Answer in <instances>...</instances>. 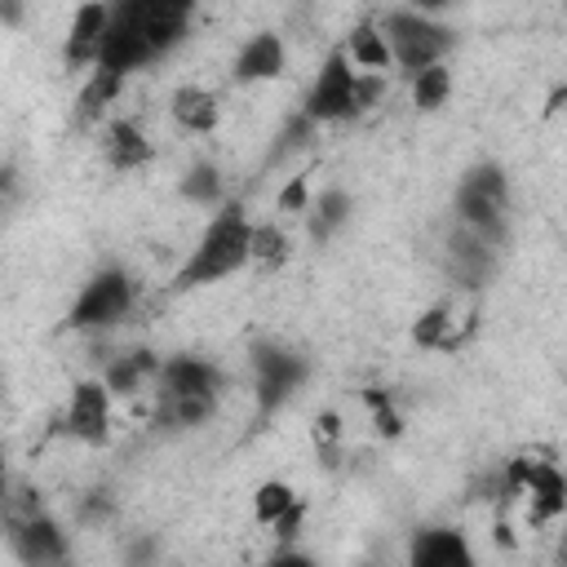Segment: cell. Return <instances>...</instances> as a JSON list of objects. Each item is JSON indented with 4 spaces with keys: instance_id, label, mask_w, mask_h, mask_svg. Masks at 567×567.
<instances>
[{
    "instance_id": "12",
    "label": "cell",
    "mask_w": 567,
    "mask_h": 567,
    "mask_svg": "<svg viewBox=\"0 0 567 567\" xmlns=\"http://www.w3.org/2000/svg\"><path fill=\"white\" fill-rule=\"evenodd\" d=\"M226 390V372L213 363V359H199V354H173L159 363V377H155V394H208V399H221Z\"/></svg>"
},
{
    "instance_id": "37",
    "label": "cell",
    "mask_w": 567,
    "mask_h": 567,
    "mask_svg": "<svg viewBox=\"0 0 567 567\" xmlns=\"http://www.w3.org/2000/svg\"><path fill=\"white\" fill-rule=\"evenodd\" d=\"M554 106H558V111H567V89H563V93L554 97Z\"/></svg>"
},
{
    "instance_id": "26",
    "label": "cell",
    "mask_w": 567,
    "mask_h": 567,
    "mask_svg": "<svg viewBox=\"0 0 567 567\" xmlns=\"http://www.w3.org/2000/svg\"><path fill=\"white\" fill-rule=\"evenodd\" d=\"M452 310L447 306H430L412 319V341L421 350H456V332H452Z\"/></svg>"
},
{
    "instance_id": "21",
    "label": "cell",
    "mask_w": 567,
    "mask_h": 567,
    "mask_svg": "<svg viewBox=\"0 0 567 567\" xmlns=\"http://www.w3.org/2000/svg\"><path fill=\"white\" fill-rule=\"evenodd\" d=\"M341 49L350 53V62H354L359 71H390V66H394V58H390V40H385L381 22H372V18L354 22Z\"/></svg>"
},
{
    "instance_id": "16",
    "label": "cell",
    "mask_w": 567,
    "mask_h": 567,
    "mask_svg": "<svg viewBox=\"0 0 567 567\" xmlns=\"http://www.w3.org/2000/svg\"><path fill=\"white\" fill-rule=\"evenodd\" d=\"M102 155L115 173H128V168H146L155 159V146L137 120H111L102 133Z\"/></svg>"
},
{
    "instance_id": "9",
    "label": "cell",
    "mask_w": 567,
    "mask_h": 567,
    "mask_svg": "<svg viewBox=\"0 0 567 567\" xmlns=\"http://www.w3.org/2000/svg\"><path fill=\"white\" fill-rule=\"evenodd\" d=\"M4 532H9V549L27 567H58V563L71 558V540H66L62 523L49 509H40L31 518H18V523H4Z\"/></svg>"
},
{
    "instance_id": "17",
    "label": "cell",
    "mask_w": 567,
    "mask_h": 567,
    "mask_svg": "<svg viewBox=\"0 0 567 567\" xmlns=\"http://www.w3.org/2000/svg\"><path fill=\"white\" fill-rule=\"evenodd\" d=\"M159 363H164V359H159L155 350H124V354H111V359H106L102 381L111 385L115 399H128V394H137L146 381L159 377Z\"/></svg>"
},
{
    "instance_id": "29",
    "label": "cell",
    "mask_w": 567,
    "mask_h": 567,
    "mask_svg": "<svg viewBox=\"0 0 567 567\" xmlns=\"http://www.w3.org/2000/svg\"><path fill=\"white\" fill-rule=\"evenodd\" d=\"M337 443H341V416L319 412L315 416V452L323 456V465H337Z\"/></svg>"
},
{
    "instance_id": "20",
    "label": "cell",
    "mask_w": 567,
    "mask_h": 567,
    "mask_svg": "<svg viewBox=\"0 0 567 567\" xmlns=\"http://www.w3.org/2000/svg\"><path fill=\"white\" fill-rule=\"evenodd\" d=\"M221 399L208 394H155V425L159 430H199Z\"/></svg>"
},
{
    "instance_id": "14",
    "label": "cell",
    "mask_w": 567,
    "mask_h": 567,
    "mask_svg": "<svg viewBox=\"0 0 567 567\" xmlns=\"http://www.w3.org/2000/svg\"><path fill=\"white\" fill-rule=\"evenodd\" d=\"M284 62H288V49H284V35L275 31H257L239 44L235 62H230V80L235 84H266V80H279L284 75Z\"/></svg>"
},
{
    "instance_id": "18",
    "label": "cell",
    "mask_w": 567,
    "mask_h": 567,
    "mask_svg": "<svg viewBox=\"0 0 567 567\" xmlns=\"http://www.w3.org/2000/svg\"><path fill=\"white\" fill-rule=\"evenodd\" d=\"M173 120H177V128H186V133H213L217 124H221V102H217V93L213 89H204V84H182L177 93H173Z\"/></svg>"
},
{
    "instance_id": "25",
    "label": "cell",
    "mask_w": 567,
    "mask_h": 567,
    "mask_svg": "<svg viewBox=\"0 0 567 567\" xmlns=\"http://www.w3.org/2000/svg\"><path fill=\"white\" fill-rule=\"evenodd\" d=\"M248 257H252V266L275 270V266H284V261L292 257V239L284 235V226H279V221H252Z\"/></svg>"
},
{
    "instance_id": "6",
    "label": "cell",
    "mask_w": 567,
    "mask_h": 567,
    "mask_svg": "<svg viewBox=\"0 0 567 567\" xmlns=\"http://www.w3.org/2000/svg\"><path fill=\"white\" fill-rule=\"evenodd\" d=\"M133 301H137L133 275H128L124 266H97V270L84 279L80 297L71 301L62 328H66V332H106V328H115V323L128 319Z\"/></svg>"
},
{
    "instance_id": "3",
    "label": "cell",
    "mask_w": 567,
    "mask_h": 567,
    "mask_svg": "<svg viewBox=\"0 0 567 567\" xmlns=\"http://www.w3.org/2000/svg\"><path fill=\"white\" fill-rule=\"evenodd\" d=\"M509 208H514V190H509V173L496 159H478L456 177L452 190V217L461 226H470L474 235H483L492 248L509 244Z\"/></svg>"
},
{
    "instance_id": "23",
    "label": "cell",
    "mask_w": 567,
    "mask_h": 567,
    "mask_svg": "<svg viewBox=\"0 0 567 567\" xmlns=\"http://www.w3.org/2000/svg\"><path fill=\"white\" fill-rule=\"evenodd\" d=\"M408 89H412V106L425 115V111H443L447 97H452V71L447 62H434L416 75H408Z\"/></svg>"
},
{
    "instance_id": "7",
    "label": "cell",
    "mask_w": 567,
    "mask_h": 567,
    "mask_svg": "<svg viewBox=\"0 0 567 567\" xmlns=\"http://www.w3.org/2000/svg\"><path fill=\"white\" fill-rule=\"evenodd\" d=\"M359 66L350 62V53L337 44L328 58H323V66L315 71V80H310V89H306V97H301V106L297 111H306L319 128L323 124H346V120H354V115H363V106H359Z\"/></svg>"
},
{
    "instance_id": "24",
    "label": "cell",
    "mask_w": 567,
    "mask_h": 567,
    "mask_svg": "<svg viewBox=\"0 0 567 567\" xmlns=\"http://www.w3.org/2000/svg\"><path fill=\"white\" fill-rule=\"evenodd\" d=\"M124 80H128V75H120V71L93 66L89 80H84V89H80V120H97V115L115 102V93L124 89Z\"/></svg>"
},
{
    "instance_id": "32",
    "label": "cell",
    "mask_w": 567,
    "mask_h": 567,
    "mask_svg": "<svg viewBox=\"0 0 567 567\" xmlns=\"http://www.w3.org/2000/svg\"><path fill=\"white\" fill-rule=\"evenodd\" d=\"M111 514H115L111 492H89V496L80 501V518H84V523H106Z\"/></svg>"
},
{
    "instance_id": "1",
    "label": "cell",
    "mask_w": 567,
    "mask_h": 567,
    "mask_svg": "<svg viewBox=\"0 0 567 567\" xmlns=\"http://www.w3.org/2000/svg\"><path fill=\"white\" fill-rule=\"evenodd\" d=\"M195 4L199 0H111V27L97 66L133 75L159 62L186 40L195 22Z\"/></svg>"
},
{
    "instance_id": "4",
    "label": "cell",
    "mask_w": 567,
    "mask_h": 567,
    "mask_svg": "<svg viewBox=\"0 0 567 567\" xmlns=\"http://www.w3.org/2000/svg\"><path fill=\"white\" fill-rule=\"evenodd\" d=\"M381 31L390 40V58L403 75H416L434 62H447V53L456 49V31L434 18V13H421V9H390L381 13Z\"/></svg>"
},
{
    "instance_id": "13",
    "label": "cell",
    "mask_w": 567,
    "mask_h": 567,
    "mask_svg": "<svg viewBox=\"0 0 567 567\" xmlns=\"http://www.w3.org/2000/svg\"><path fill=\"white\" fill-rule=\"evenodd\" d=\"M443 257H447V270H452V279H456L461 288H478V284L492 275V266H496V248H492L483 235H474L470 226H461V221L447 230Z\"/></svg>"
},
{
    "instance_id": "34",
    "label": "cell",
    "mask_w": 567,
    "mask_h": 567,
    "mask_svg": "<svg viewBox=\"0 0 567 567\" xmlns=\"http://www.w3.org/2000/svg\"><path fill=\"white\" fill-rule=\"evenodd\" d=\"M270 563H310V554H301V549H292L288 540H279V549L270 554Z\"/></svg>"
},
{
    "instance_id": "27",
    "label": "cell",
    "mask_w": 567,
    "mask_h": 567,
    "mask_svg": "<svg viewBox=\"0 0 567 567\" xmlns=\"http://www.w3.org/2000/svg\"><path fill=\"white\" fill-rule=\"evenodd\" d=\"M297 505V492H292V483H284V478H266V483H257V492H252V518L257 523H279L288 509Z\"/></svg>"
},
{
    "instance_id": "28",
    "label": "cell",
    "mask_w": 567,
    "mask_h": 567,
    "mask_svg": "<svg viewBox=\"0 0 567 567\" xmlns=\"http://www.w3.org/2000/svg\"><path fill=\"white\" fill-rule=\"evenodd\" d=\"M315 133H319V124H315L306 111H292V115H288V124L279 128L275 146H270V164H279V159H284V155H292L297 146H306Z\"/></svg>"
},
{
    "instance_id": "2",
    "label": "cell",
    "mask_w": 567,
    "mask_h": 567,
    "mask_svg": "<svg viewBox=\"0 0 567 567\" xmlns=\"http://www.w3.org/2000/svg\"><path fill=\"white\" fill-rule=\"evenodd\" d=\"M248 244H252V217L244 213L239 199H226L221 208H213L208 226L199 230L195 248L186 252V261L177 266L173 275V292H195V288H213L230 275H239L252 257H248Z\"/></svg>"
},
{
    "instance_id": "15",
    "label": "cell",
    "mask_w": 567,
    "mask_h": 567,
    "mask_svg": "<svg viewBox=\"0 0 567 567\" xmlns=\"http://www.w3.org/2000/svg\"><path fill=\"white\" fill-rule=\"evenodd\" d=\"M523 496H527V514L536 523L558 518L567 509V474L554 461H527V487H523Z\"/></svg>"
},
{
    "instance_id": "22",
    "label": "cell",
    "mask_w": 567,
    "mask_h": 567,
    "mask_svg": "<svg viewBox=\"0 0 567 567\" xmlns=\"http://www.w3.org/2000/svg\"><path fill=\"white\" fill-rule=\"evenodd\" d=\"M177 195L195 208H221L226 204V186H221V168L213 159H195L182 177H177Z\"/></svg>"
},
{
    "instance_id": "33",
    "label": "cell",
    "mask_w": 567,
    "mask_h": 567,
    "mask_svg": "<svg viewBox=\"0 0 567 567\" xmlns=\"http://www.w3.org/2000/svg\"><path fill=\"white\" fill-rule=\"evenodd\" d=\"M0 22L9 31H18L22 27V0H0Z\"/></svg>"
},
{
    "instance_id": "30",
    "label": "cell",
    "mask_w": 567,
    "mask_h": 567,
    "mask_svg": "<svg viewBox=\"0 0 567 567\" xmlns=\"http://www.w3.org/2000/svg\"><path fill=\"white\" fill-rule=\"evenodd\" d=\"M368 408H372L377 434H385V439H399V434H403V416L394 412V403H390L385 390H368Z\"/></svg>"
},
{
    "instance_id": "5",
    "label": "cell",
    "mask_w": 567,
    "mask_h": 567,
    "mask_svg": "<svg viewBox=\"0 0 567 567\" xmlns=\"http://www.w3.org/2000/svg\"><path fill=\"white\" fill-rule=\"evenodd\" d=\"M248 368H252V403H257V416H275L284 412L297 390L306 385L310 377V359L301 350H292L288 341H252L248 346Z\"/></svg>"
},
{
    "instance_id": "19",
    "label": "cell",
    "mask_w": 567,
    "mask_h": 567,
    "mask_svg": "<svg viewBox=\"0 0 567 567\" xmlns=\"http://www.w3.org/2000/svg\"><path fill=\"white\" fill-rule=\"evenodd\" d=\"M301 217H306L310 239H315V244H328V239H332V235L354 217V199H350V190L328 186V190H319V195L310 199V208H306Z\"/></svg>"
},
{
    "instance_id": "31",
    "label": "cell",
    "mask_w": 567,
    "mask_h": 567,
    "mask_svg": "<svg viewBox=\"0 0 567 567\" xmlns=\"http://www.w3.org/2000/svg\"><path fill=\"white\" fill-rule=\"evenodd\" d=\"M310 186H306V177H288V186L279 190V213H306L310 208Z\"/></svg>"
},
{
    "instance_id": "11",
    "label": "cell",
    "mask_w": 567,
    "mask_h": 567,
    "mask_svg": "<svg viewBox=\"0 0 567 567\" xmlns=\"http://www.w3.org/2000/svg\"><path fill=\"white\" fill-rule=\"evenodd\" d=\"M474 545L461 527L452 523H425L408 540V563L412 567H474Z\"/></svg>"
},
{
    "instance_id": "36",
    "label": "cell",
    "mask_w": 567,
    "mask_h": 567,
    "mask_svg": "<svg viewBox=\"0 0 567 567\" xmlns=\"http://www.w3.org/2000/svg\"><path fill=\"white\" fill-rule=\"evenodd\" d=\"M563 461H567V443H563ZM563 474H567V465H563ZM563 554H567V509H563Z\"/></svg>"
},
{
    "instance_id": "10",
    "label": "cell",
    "mask_w": 567,
    "mask_h": 567,
    "mask_svg": "<svg viewBox=\"0 0 567 567\" xmlns=\"http://www.w3.org/2000/svg\"><path fill=\"white\" fill-rule=\"evenodd\" d=\"M106 27H111V0H84L71 13L66 40H62V66L66 71H93L102 58Z\"/></svg>"
},
{
    "instance_id": "35",
    "label": "cell",
    "mask_w": 567,
    "mask_h": 567,
    "mask_svg": "<svg viewBox=\"0 0 567 567\" xmlns=\"http://www.w3.org/2000/svg\"><path fill=\"white\" fill-rule=\"evenodd\" d=\"M452 4H456V0H412V9H421V13H434V18H439L443 9H452Z\"/></svg>"
},
{
    "instance_id": "8",
    "label": "cell",
    "mask_w": 567,
    "mask_h": 567,
    "mask_svg": "<svg viewBox=\"0 0 567 567\" xmlns=\"http://www.w3.org/2000/svg\"><path fill=\"white\" fill-rule=\"evenodd\" d=\"M111 385L102 377H84L71 385V399L62 408V430L89 447H102L111 439Z\"/></svg>"
}]
</instances>
